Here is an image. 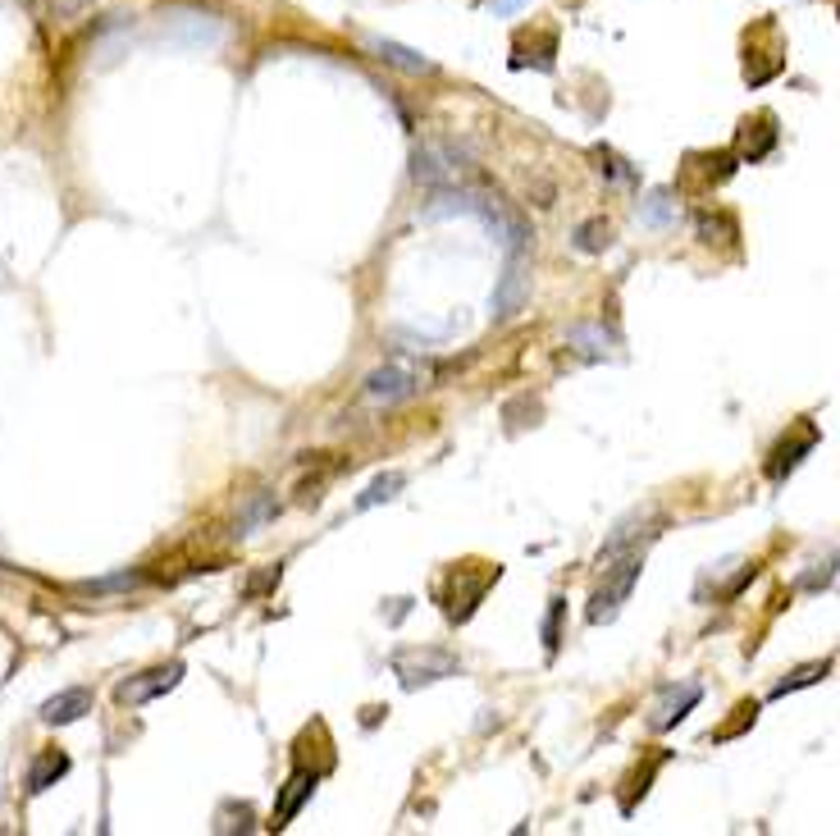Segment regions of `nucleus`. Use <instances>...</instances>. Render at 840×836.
Here are the masks:
<instances>
[{"label": "nucleus", "instance_id": "nucleus-13", "mask_svg": "<svg viewBox=\"0 0 840 836\" xmlns=\"http://www.w3.org/2000/svg\"><path fill=\"white\" fill-rule=\"evenodd\" d=\"M827 677H831V658H818V663H800V667H794L790 677H781V681L772 686V699H786V695L804 690V686H818V681H827Z\"/></svg>", "mask_w": 840, "mask_h": 836}, {"label": "nucleus", "instance_id": "nucleus-19", "mask_svg": "<svg viewBox=\"0 0 840 836\" xmlns=\"http://www.w3.org/2000/svg\"><path fill=\"white\" fill-rule=\"evenodd\" d=\"M836 554L827 558V563H813V571H804V576H794V590H804V595H818V590H827V585L836 580Z\"/></svg>", "mask_w": 840, "mask_h": 836}, {"label": "nucleus", "instance_id": "nucleus-2", "mask_svg": "<svg viewBox=\"0 0 840 836\" xmlns=\"http://www.w3.org/2000/svg\"><path fill=\"white\" fill-rule=\"evenodd\" d=\"M393 673L402 677V690H420L443 677H457L461 663L443 649H402V654H393Z\"/></svg>", "mask_w": 840, "mask_h": 836}, {"label": "nucleus", "instance_id": "nucleus-15", "mask_svg": "<svg viewBox=\"0 0 840 836\" xmlns=\"http://www.w3.org/2000/svg\"><path fill=\"white\" fill-rule=\"evenodd\" d=\"M402 485H407V476H402V471H384V476H374V480L366 485V494L357 498V512H370V508L389 504V498H398V494H402Z\"/></svg>", "mask_w": 840, "mask_h": 836}, {"label": "nucleus", "instance_id": "nucleus-10", "mask_svg": "<svg viewBox=\"0 0 840 836\" xmlns=\"http://www.w3.org/2000/svg\"><path fill=\"white\" fill-rule=\"evenodd\" d=\"M316 773H307V768H298L288 777V786H283V796H279V805H274V818H270V832H283L292 818H298V809L311 800V790H316Z\"/></svg>", "mask_w": 840, "mask_h": 836}, {"label": "nucleus", "instance_id": "nucleus-21", "mask_svg": "<svg viewBox=\"0 0 840 836\" xmlns=\"http://www.w3.org/2000/svg\"><path fill=\"white\" fill-rule=\"evenodd\" d=\"M718 233L736 238V220H731V216H722V211H718V216H708V211H703V216H699V238H703V242H722Z\"/></svg>", "mask_w": 840, "mask_h": 836}, {"label": "nucleus", "instance_id": "nucleus-25", "mask_svg": "<svg viewBox=\"0 0 840 836\" xmlns=\"http://www.w3.org/2000/svg\"><path fill=\"white\" fill-rule=\"evenodd\" d=\"M51 6H56L60 14H82V10L92 6V0H51Z\"/></svg>", "mask_w": 840, "mask_h": 836}, {"label": "nucleus", "instance_id": "nucleus-22", "mask_svg": "<svg viewBox=\"0 0 840 836\" xmlns=\"http://www.w3.org/2000/svg\"><path fill=\"white\" fill-rule=\"evenodd\" d=\"M133 585H142V571H119V576H106V580H88L82 590L92 595H110V590H133Z\"/></svg>", "mask_w": 840, "mask_h": 836}, {"label": "nucleus", "instance_id": "nucleus-7", "mask_svg": "<svg viewBox=\"0 0 840 836\" xmlns=\"http://www.w3.org/2000/svg\"><path fill=\"white\" fill-rule=\"evenodd\" d=\"M813 448H818V430H813V426H800V435H786V439L772 448V457H768V480L781 485V480H786L794 467H800Z\"/></svg>", "mask_w": 840, "mask_h": 836}, {"label": "nucleus", "instance_id": "nucleus-11", "mask_svg": "<svg viewBox=\"0 0 840 836\" xmlns=\"http://www.w3.org/2000/svg\"><path fill=\"white\" fill-rule=\"evenodd\" d=\"M370 51H374V60H384V64H393V69H402V73H434V60H426L420 51L402 47V41L374 37V41H370Z\"/></svg>", "mask_w": 840, "mask_h": 836}, {"label": "nucleus", "instance_id": "nucleus-5", "mask_svg": "<svg viewBox=\"0 0 840 836\" xmlns=\"http://www.w3.org/2000/svg\"><path fill=\"white\" fill-rule=\"evenodd\" d=\"M699 699H703V686H699V681H671V686H662L653 714H649V727H653V732H671L677 723H686V714H690Z\"/></svg>", "mask_w": 840, "mask_h": 836}, {"label": "nucleus", "instance_id": "nucleus-8", "mask_svg": "<svg viewBox=\"0 0 840 836\" xmlns=\"http://www.w3.org/2000/svg\"><path fill=\"white\" fill-rule=\"evenodd\" d=\"M37 714H41V723H47V727H69V723H78V718L92 714V690H88V686L56 690L47 704L37 708Z\"/></svg>", "mask_w": 840, "mask_h": 836}, {"label": "nucleus", "instance_id": "nucleus-6", "mask_svg": "<svg viewBox=\"0 0 840 836\" xmlns=\"http://www.w3.org/2000/svg\"><path fill=\"white\" fill-rule=\"evenodd\" d=\"M183 681V663H170V667H151V673H138V677H129V681H119L114 686V699L119 704H147V699H156V695H164V690H174Z\"/></svg>", "mask_w": 840, "mask_h": 836}, {"label": "nucleus", "instance_id": "nucleus-24", "mask_svg": "<svg viewBox=\"0 0 840 836\" xmlns=\"http://www.w3.org/2000/svg\"><path fill=\"white\" fill-rule=\"evenodd\" d=\"M526 6H530V0H493L489 10H493V14H517V10H526Z\"/></svg>", "mask_w": 840, "mask_h": 836}, {"label": "nucleus", "instance_id": "nucleus-23", "mask_svg": "<svg viewBox=\"0 0 840 836\" xmlns=\"http://www.w3.org/2000/svg\"><path fill=\"white\" fill-rule=\"evenodd\" d=\"M753 718H759V704H753V699H749V704H740V708H736V723H731V727H722V732H712V740H731L736 732L753 727Z\"/></svg>", "mask_w": 840, "mask_h": 836}, {"label": "nucleus", "instance_id": "nucleus-16", "mask_svg": "<svg viewBox=\"0 0 840 836\" xmlns=\"http://www.w3.org/2000/svg\"><path fill=\"white\" fill-rule=\"evenodd\" d=\"M270 517H274V494L257 489V494L247 498V508L238 512V530H242V535H251V530H261Z\"/></svg>", "mask_w": 840, "mask_h": 836}, {"label": "nucleus", "instance_id": "nucleus-14", "mask_svg": "<svg viewBox=\"0 0 840 836\" xmlns=\"http://www.w3.org/2000/svg\"><path fill=\"white\" fill-rule=\"evenodd\" d=\"M64 773H69V755H60V749H47V755H41V759L28 768V790H32V796H41V790L56 786Z\"/></svg>", "mask_w": 840, "mask_h": 836}, {"label": "nucleus", "instance_id": "nucleus-1", "mask_svg": "<svg viewBox=\"0 0 840 836\" xmlns=\"http://www.w3.org/2000/svg\"><path fill=\"white\" fill-rule=\"evenodd\" d=\"M617 558H621V563H617V567H608L603 585L594 590L590 608H584V617H590V626H603V621H612V617L621 613V604L630 599V590H636L640 571H644V549H626V554H617Z\"/></svg>", "mask_w": 840, "mask_h": 836}, {"label": "nucleus", "instance_id": "nucleus-4", "mask_svg": "<svg viewBox=\"0 0 840 836\" xmlns=\"http://www.w3.org/2000/svg\"><path fill=\"white\" fill-rule=\"evenodd\" d=\"M411 394H416V370L402 366V361H389V366L366 375V402L370 407H393V402H402Z\"/></svg>", "mask_w": 840, "mask_h": 836}, {"label": "nucleus", "instance_id": "nucleus-17", "mask_svg": "<svg viewBox=\"0 0 840 836\" xmlns=\"http://www.w3.org/2000/svg\"><path fill=\"white\" fill-rule=\"evenodd\" d=\"M640 220L644 225H653V229H667V225H677V201H671V192H649L644 201H640Z\"/></svg>", "mask_w": 840, "mask_h": 836}, {"label": "nucleus", "instance_id": "nucleus-18", "mask_svg": "<svg viewBox=\"0 0 840 836\" xmlns=\"http://www.w3.org/2000/svg\"><path fill=\"white\" fill-rule=\"evenodd\" d=\"M612 242V229L603 225V220H584L580 229H576V252H584V257H594V252H603V247Z\"/></svg>", "mask_w": 840, "mask_h": 836}, {"label": "nucleus", "instance_id": "nucleus-20", "mask_svg": "<svg viewBox=\"0 0 840 836\" xmlns=\"http://www.w3.org/2000/svg\"><path fill=\"white\" fill-rule=\"evenodd\" d=\"M562 608H567V599H549V617H543V649L549 654H558V645H562Z\"/></svg>", "mask_w": 840, "mask_h": 836}, {"label": "nucleus", "instance_id": "nucleus-9", "mask_svg": "<svg viewBox=\"0 0 840 836\" xmlns=\"http://www.w3.org/2000/svg\"><path fill=\"white\" fill-rule=\"evenodd\" d=\"M526 298H530V275H526V266L512 257V266L502 270L498 288H493V302H489L493 320H508V316H517V311L526 307Z\"/></svg>", "mask_w": 840, "mask_h": 836}, {"label": "nucleus", "instance_id": "nucleus-3", "mask_svg": "<svg viewBox=\"0 0 840 836\" xmlns=\"http://www.w3.org/2000/svg\"><path fill=\"white\" fill-rule=\"evenodd\" d=\"M457 170H461V151L452 142H426L411 156V179L426 188H448L457 179Z\"/></svg>", "mask_w": 840, "mask_h": 836}, {"label": "nucleus", "instance_id": "nucleus-12", "mask_svg": "<svg viewBox=\"0 0 840 836\" xmlns=\"http://www.w3.org/2000/svg\"><path fill=\"white\" fill-rule=\"evenodd\" d=\"M612 344H617V339H612L603 325H567V348H576L580 357H590V361L608 357Z\"/></svg>", "mask_w": 840, "mask_h": 836}]
</instances>
